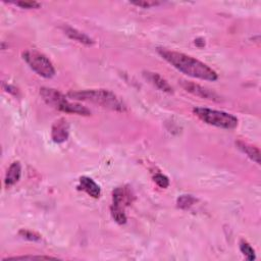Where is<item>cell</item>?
Returning <instances> with one entry per match:
<instances>
[{
  "label": "cell",
  "mask_w": 261,
  "mask_h": 261,
  "mask_svg": "<svg viewBox=\"0 0 261 261\" xmlns=\"http://www.w3.org/2000/svg\"><path fill=\"white\" fill-rule=\"evenodd\" d=\"M157 52L169 65L189 77L212 82L218 78L215 71L192 56L164 48H158Z\"/></svg>",
  "instance_id": "1"
},
{
  "label": "cell",
  "mask_w": 261,
  "mask_h": 261,
  "mask_svg": "<svg viewBox=\"0 0 261 261\" xmlns=\"http://www.w3.org/2000/svg\"><path fill=\"white\" fill-rule=\"evenodd\" d=\"M68 96L74 100L92 102L115 111L122 112L126 110V106L124 102L117 95L104 89L73 91L70 92Z\"/></svg>",
  "instance_id": "2"
},
{
  "label": "cell",
  "mask_w": 261,
  "mask_h": 261,
  "mask_svg": "<svg viewBox=\"0 0 261 261\" xmlns=\"http://www.w3.org/2000/svg\"><path fill=\"white\" fill-rule=\"evenodd\" d=\"M196 117L207 125L214 126L221 129L233 130L238 127V119L235 115L210 108L195 107L193 109Z\"/></svg>",
  "instance_id": "3"
},
{
  "label": "cell",
  "mask_w": 261,
  "mask_h": 261,
  "mask_svg": "<svg viewBox=\"0 0 261 261\" xmlns=\"http://www.w3.org/2000/svg\"><path fill=\"white\" fill-rule=\"evenodd\" d=\"M23 59L36 74L51 79L55 76V69L48 57L36 49H29L23 52Z\"/></svg>",
  "instance_id": "4"
},
{
  "label": "cell",
  "mask_w": 261,
  "mask_h": 261,
  "mask_svg": "<svg viewBox=\"0 0 261 261\" xmlns=\"http://www.w3.org/2000/svg\"><path fill=\"white\" fill-rule=\"evenodd\" d=\"M131 191L127 188H117L112 193V205L110 208L112 218L119 224H125L127 222V215L125 213V207L132 202Z\"/></svg>",
  "instance_id": "5"
},
{
  "label": "cell",
  "mask_w": 261,
  "mask_h": 261,
  "mask_svg": "<svg viewBox=\"0 0 261 261\" xmlns=\"http://www.w3.org/2000/svg\"><path fill=\"white\" fill-rule=\"evenodd\" d=\"M40 95L48 105L63 112L65 111L68 103L70 102L65 95H63L60 91L52 88H45V87H43V88L40 89Z\"/></svg>",
  "instance_id": "6"
},
{
  "label": "cell",
  "mask_w": 261,
  "mask_h": 261,
  "mask_svg": "<svg viewBox=\"0 0 261 261\" xmlns=\"http://www.w3.org/2000/svg\"><path fill=\"white\" fill-rule=\"evenodd\" d=\"M181 84H182L183 88L186 91H188V92H190V93H192V94H194L198 97L210 99V100H215V101L218 100V96L214 92L210 91L209 89L204 88V87H202L198 84L190 83V82H187V81H182Z\"/></svg>",
  "instance_id": "7"
},
{
  "label": "cell",
  "mask_w": 261,
  "mask_h": 261,
  "mask_svg": "<svg viewBox=\"0 0 261 261\" xmlns=\"http://www.w3.org/2000/svg\"><path fill=\"white\" fill-rule=\"evenodd\" d=\"M69 124L65 119L57 120L51 130V138L55 143H64L69 138Z\"/></svg>",
  "instance_id": "8"
},
{
  "label": "cell",
  "mask_w": 261,
  "mask_h": 261,
  "mask_svg": "<svg viewBox=\"0 0 261 261\" xmlns=\"http://www.w3.org/2000/svg\"><path fill=\"white\" fill-rule=\"evenodd\" d=\"M62 29L64 30L65 34H66L69 38H71V39H73V40H75V41H77V42H79V43L85 44V45H87V46H90V45H93V44H94L93 39H91L88 35H86L85 33H83V32H81V31L77 30V29H75V28H73V27L63 26Z\"/></svg>",
  "instance_id": "9"
},
{
  "label": "cell",
  "mask_w": 261,
  "mask_h": 261,
  "mask_svg": "<svg viewBox=\"0 0 261 261\" xmlns=\"http://www.w3.org/2000/svg\"><path fill=\"white\" fill-rule=\"evenodd\" d=\"M79 189L85 191L89 196L97 199L100 197L101 194V189L100 187L90 178L88 177H82L80 179V185Z\"/></svg>",
  "instance_id": "10"
},
{
  "label": "cell",
  "mask_w": 261,
  "mask_h": 261,
  "mask_svg": "<svg viewBox=\"0 0 261 261\" xmlns=\"http://www.w3.org/2000/svg\"><path fill=\"white\" fill-rule=\"evenodd\" d=\"M22 176V166L19 161H15L14 163L11 164V166L8 169L5 184L7 187H12L15 184H17Z\"/></svg>",
  "instance_id": "11"
},
{
  "label": "cell",
  "mask_w": 261,
  "mask_h": 261,
  "mask_svg": "<svg viewBox=\"0 0 261 261\" xmlns=\"http://www.w3.org/2000/svg\"><path fill=\"white\" fill-rule=\"evenodd\" d=\"M144 76L146 77V79L148 81H150L154 86H156L157 88L161 91H164V92H167V93H172V88L171 86L167 83L166 80H164L160 75L156 74V73H150V72H147L145 73Z\"/></svg>",
  "instance_id": "12"
},
{
  "label": "cell",
  "mask_w": 261,
  "mask_h": 261,
  "mask_svg": "<svg viewBox=\"0 0 261 261\" xmlns=\"http://www.w3.org/2000/svg\"><path fill=\"white\" fill-rule=\"evenodd\" d=\"M236 144H237L238 148L243 153H245L250 159L255 161L257 164H260V152H259L258 148H256V147L252 146V145H249L245 142H242V141H238Z\"/></svg>",
  "instance_id": "13"
},
{
  "label": "cell",
  "mask_w": 261,
  "mask_h": 261,
  "mask_svg": "<svg viewBox=\"0 0 261 261\" xmlns=\"http://www.w3.org/2000/svg\"><path fill=\"white\" fill-rule=\"evenodd\" d=\"M196 202V199L191 196V195H182L178 199V207L181 209H188L191 206L194 205V203Z\"/></svg>",
  "instance_id": "14"
},
{
  "label": "cell",
  "mask_w": 261,
  "mask_h": 261,
  "mask_svg": "<svg viewBox=\"0 0 261 261\" xmlns=\"http://www.w3.org/2000/svg\"><path fill=\"white\" fill-rule=\"evenodd\" d=\"M240 250L247 257L248 260L252 261V260H254L256 258L254 249L246 241H241L240 242Z\"/></svg>",
  "instance_id": "15"
},
{
  "label": "cell",
  "mask_w": 261,
  "mask_h": 261,
  "mask_svg": "<svg viewBox=\"0 0 261 261\" xmlns=\"http://www.w3.org/2000/svg\"><path fill=\"white\" fill-rule=\"evenodd\" d=\"M19 235L26 239V240H29V241H33V242H37V241H40L41 240V237L40 235L34 233V231L32 230H28V229H21L19 231Z\"/></svg>",
  "instance_id": "16"
},
{
  "label": "cell",
  "mask_w": 261,
  "mask_h": 261,
  "mask_svg": "<svg viewBox=\"0 0 261 261\" xmlns=\"http://www.w3.org/2000/svg\"><path fill=\"white\" fill-rule=\"evenodd\" d=\"M153 179H154V182L157 184V186L162 189H166L169 186L168 178L166 176L162 175V173H156Z\"/></svg>",
  "instance_id": "17"
},
{
  "label": "cell",
  "mask_w": 261,
  "mask_h": 261,
  "mask_svg": "<svg viewBox=\"0 0 261 261\" xmlns=\"http://www.w3.org/2000/svg\"><path fill=\"white\" fill-rule=\"evenodd\" d=\"M132 5L142 8V9H150L153 7L159 6L161 3L159 2H151V0H142V2H132Z\"/></svg>",
  "instance_id": "18"
},
{
  "label": "cell",
  "mask_w": 261,
  "mask_h": 261,
  "mask_svg": "<svg viewBox=\"0 0 261 261\" xmlns=\"http://www.w3.org/2000/svg\"><path fill=\"white\" fill-rule=\"evenodd\" d=\"M13 4L22 9H26V10H36L41 7V5L36 2H17V3H13Z\"/></svg>",
  "instance_id": "19"
},
{
  "label": "cell",
  "mask_w": 261,
  "mask_h": 261,
  "mask_svg": "<svg viewBox=\"0 0 261 261\" xmlns=\"http://www.w3.org/2000/svg\"><path fill=\"white\" fill-rule=\"evenodd\" d=\"M19 259L27 260V259H55V258L54 257H50V256H18V257L6 258L4 260L6 261V260H19Z\"/></svg>",
  "instance_id": "20"
}]
</instances>
